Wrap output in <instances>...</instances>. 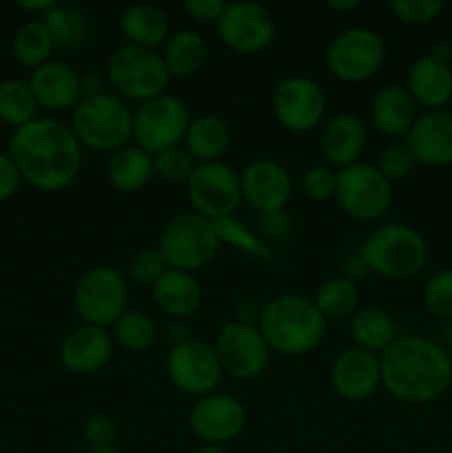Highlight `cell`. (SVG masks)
Segmentation results:
<instances>
[{
  "label": "cell",
  "mask_w": 452,
  "mask_h": 453,
  "mask_svg": "<svg viewBox=\"0 0 452 453\" xmlns=\"http://www.w3.org/2000/svg\"><path fill=\"white\" fill-rule=\"evenodd\" d=\"M7 153L22 181L43 193L69 188L82 171V146L69 124L58 118H35L16 128Z\"/></svg>",
  "instance_id": "1"
},
{
  "label": "cell",
  "mask_w": 452,
  "mask_h": 453,
  "mask_svg": "<svg viewBox=\"0 0 452 453\" xmlns=\"http://www.w3.org/2000/svg\"><path fill=\"white\" fill-rule=\"evenodd\" d=\"M379 361L381 389L406 405H428L452 388V357L428 336L399 334Z\"/></svg>",
  "instance_id": "2"
},
{
  "label": "cell",
  "mask_w": 452,
  "mask_h": 453,
  "mask_svg": "<svg viewBox=\"0 0 452 453\" xmlns=\"http://www.w3.org/2000/svg\"><path fill=\"white\" fill-rule=\"evenodd\" d=\"M257 327L270 352L292 358L313 352L322 343L326 334V319L315 308L313 299L286 292L261 305Z\"/></svg>",
  "instance_id": "3"
},
{
  "label": "cell",
  "mask_w": 452,
  "mask_h": 453,
  "mask_svg": "<svg viewBox=\"0 0 452 453\" xmlns=\"http://www.w3.org/2000/svg\"><path fill=\"white\" fill-rule=\"evenodd\" d=\"M370 274L403 281L412 279L428 264V243L424 234L408 224L390 221L368 234L359 246Z\"/></svg>",
  "instance_id": "4"
},
{
  "label": "cell",
  "mask_w": 452,
  "mask_h": 453,
  "mask_svg": "<svg viewBox=\"0 0 452 453\" xmlns=\"http://www.w3.org/2000/svg\"><path fill=\"white\" fill-rule=\"evenodd\" d=\"M69 127L82 149L113 155L133 142V109L127 100L105 91L82 97L71 111Z\"/></svg>",
  "instance_id": "5"
},
{
  "label": "cell",
  "mask_w": 452,
  "mask_h": 453,
  "mask_svg": "<svg viewBox=\"0 0 452 453\" xmlns=\"http://www.w3.org/2000/svg\"><path fill=\"white\" fill-rule=\"evenodd\" d=\"M105 75L111 93L127 102H137V104L168 93V84H171L162 53L155 49L133 47V44H122L111 53Z\"/></svg>",
  "instance_id": "6"
},
{
  "label": "cell",
  "mask_w": 452,
  "mask_h": 453,
  "mask_svg": "<svg viewBox=\"0 0 452 453\" xmlns=\"http://www.w3.org/2000/svg\"><path fill=\"white\" fill-rule=\"evenodd\" d=\"M160 255L167 261L168 270L195 274L207 268L220 252L215 224L198 212H177L162 226L158 237Z\"/></svg>",
  "instance_id": "7"
},
{
  "label": "cell",
  "mask_w": 452,
  "mask_h": 453,
  "mask_svg": "<svg viewBox=\"0 0 452 453\" xmlns=\"http://www.w3.org/2000/svg\"><path fill=\"white\" fill-rule=\"evenodd\" d=\"M388 49L384 38L368 27H348L326 47V69L344 84H362L375 78L386 65Z\"/></svg>",
  "instance_id": "8"
},
{
  "label": "cell",
  "mask_w": 452,
  "mask_h": 453,
  "mask_svg": "<svg viewBox=\"0 0 452 453\" xmlns=\"http://www.w3.org/2000/svg\"><path fill=\"white\" fill-rule=\"evenodd\" d=\"M191 119L189 106L180 96L162 93L133 109V144L151 155L180 146Z\"/></svg>",
  "instance_id": "9"
},
{
  "label": "cell",
  "mask_w": 452,
  "mask_h": 453,
  "mask_svg": "<svg viewBox=\"0 0 452 453\" xmlns=\"http://www.w3.org/2000/svg\"><path fill=\"white\" fill-rule=\"evenodd\" d=\"M127 279L113 265H93L75 283L74 308L87 326L109 330L127 312Z\"/></svg>",
  "instance_id": "10"
},
{
  "label": "cell",
  "mask_w": 452,
  "mask_h": 453,
  "mask_svg": "<svg viewBox=\"0 0 452 453\" xmlns=\"http://www.w3.org/2000/svg\"><path fill=\"white\" fill-rule=\"evenodd\" d=\"M335 199L355 221H379L393 206V184L377 171L375 164L357 162L337 171Z\"/></svg>",
  "instance_id": "11"
},
{
  "label": "cell",
  "mask_w": 452,
  "mask_h": 453,
  "mask_svg": "<svg viewBox=\"0 0 452 453\" xmlns=\"http://www.w3.org/2000/svg\"><path fill=\"white\" fill-rule=\"evenodd\" d=\"M186 197H189L191 211L198 212L204 219L220 221L226 217H235L244 202L239 173L224 159L198 164L191 180L186 181Z\"/></svg>",
  "instance_id": "12"
},
{
  "label": "cell",
  "mask_w": 452,
  "mask_h": 453,
  "mask_svg": "<svg viewBox=\"0 0 452 453\" xmlns=\"http://www.w3.org/2000/svg\"><path fill=\"white\" fill-rule=\"evenodd\" d=\"M273 115L286 131L306 135L326 122V93L308 75H288L279 80L270 97Z\"/></svg>",
  "instance_id": "13"
},
{
  "label": "cell",
  "mask_w": 452,
  "mask_h": 453,
  "mask_svg": "<svg viewBox=\"0 0 452 453\" xmlns=\"http://www.w3.org/2000/svg\"><path fill=\"white\" fill-rule=\"evenodd\" d=\"M164 372L177 392H182L184 396H193L195 401L217 392L222 379H224L213 345L195 339V336L168 349Z\"/></svg>",
  "instance_id": "14"
},
{
  "label": "cell",
  "mask_w": 452,
  "mask_h": 453,
  "mask_svg": "<svg viewBox=\"0 0 452 453\" xmlns=\"http://www.w3.org/2000/svg\"><path fill=\"white\" fill-rule=\"evenodd\" d=\"M215 29L220 42L238 56H257L266 51L277 34L273 13L253 0L226 3Z\"/></svg>",
  "instance_id": "15"
},
{
  "label": "cell",
  "mask_w": 452,
  "mask_h": 453,
  "mask_svg": "<svg viewBox=\"0 0 452 453\" xmlns=\"http://www.w3.org/2000/svg\"><path fill=\"white\" fill-rule=\"evenodd\" d=\"M213 349L224 376L235 380L260 379L270 363V348L260 327L229 321L217 332Z\"/></svg>",
  "instance_id": "16"
},
{
  "label": "cell",
  "mask_w": 452,
  "mask_h": 453,
  "mask_svg": "<svg viewBox=\"0 0 452 453\" xmlns=\"http://www.w3.org/2000/svg\"><path fill=\"white\" fill-rule=\"evenodd\" d=\"M248 423L244 403L226 392H213L195 401L189 411V425L202 445L226 447L238 441Z\"/></svg>",
  "instance_id": "17"
},
{
  "label": "cell",
  "mask_w": 452,
  "mask_h": 453,
  "mask_svg": "<svg viewBox=\"0 0 452 453\" xmlns=\"http://www.w3.org/2000/svg\"><path fill=\"white\" fill-rule=\"evenodd\" d=\"M242 199L257 212L286 211L292 197V177L279 162L269 157L253 159L239 173Z\"/></svg>",
  "instance_id": "18"
},
{
  "label": "cell",
  "mask_w": 452,
  "mask_h": 453,
  "mask_svg": "<svg viewBox=\"0 0 452 453\" xmlns=\"http://www.w3.org/2000/svg\"><path fill=\"white\" fill-rule=\"evenodd\" d=\"M332 392L350 403L366 401L381 389V361L377 354L355 345L341 349L328 372Z\"/></svg>",
  "instance_id": "19"
},
{
  "label": "cell",
  "mask_w": 452,
  "mask_h": 453,
  "mask_svg": "<svg viewBox=\"0 0 452 453\" xmlns=\"http://www.w3.org/2000/svg\"><path fill=\"white\" fill-rule=\"evenodd\" d=\"M417 164L428 168L452 166V111H425L403 137Z\"/></svg>",
  "instance_id": "20"
},
{
  "label": "cell",
  "mask_w": 452,
  "mask_h": 453,
  "mask_svg": "<svg viewBox=\"0 0 452 453\" xmlns=\"http://www.w3.org/2000/svg\"><path fill=\"white\" fill-rule=\"evenodd\" d=\"M113 349L115 343L109 330L80 323L60 341L58 357L66 372L75 376H89L109 365Z\"/></svg>",
  "instance_id": "21"
},
{
  "label": "cell",
  "mask_w": 452,
  "mask_h": 453,
  "mask_svg": "<svg viewBox=\"0 0 452 453\" xmlns=\"http://www.w3.org/2000/svg\"><path fill=\"white\" fill-rule=\"evenodd\" d=\"M368 146V128L359 115L337 113L322 124L319 133V150L323 164L335 171L348 168L362 162V155Z\"/></svg>",
  "instance_id": "22"
},
{
  "label": "cell",
  "mask_w": 452,
  "mask_h": 453,
  "mask_svg": "<svg viewBox=\"0 0 452 453\" xmlns=\"http://www.w3.org/2000/svg\"><path fill=\"white\" fill-rule=\"evenodd\" d=\"M29 87L40 109H47L51 113L74 111L84 97L80 73L74 66L60 60H49L47 65L31 71Z\"/></svg>",
  "instance_id": "23"
},
{
  "label": "cell",
  "mask_w": 452,
  "mask_h": 453,
  "mask_svg": "<svg viewBox=\"0 0 452 453\" xmlns=\"http://www.w3.org/2000/svg\"><path fill=\"white\" fill-rule=\"evenodd\" d=\"M406 91L421 111H443L452 100L450 60L428 53L417 58L406 75Z\"/></svg>",
  "instance_id": "24"
},
{
  "label": "cell",
  "mask_w": 452,
  "mask_h": 453,
  "mask_svg": "<svg viewBox=\"0 0 452 453\" xmlns=\"http://www.w3.org/2000/svg\"><path fill=\"white\" fill-rule=\"evenodd\" d=\"M419 118V106L401 84H386L372 96L370 122L381 135L403 140Z\"/></svg>",
  "instance_id": "25"
},
{
  "label": "cell",
  "mask_w": 452,
  "mask_h": 453,
  "mask_svg": "<svg viewBox=\"0 0 452 453\" xmlns=\"http://www.w3.org/2000/svg\"><path fill=\"white\" fill-rule=\"evenodd\" d=\"M155 305L168 321H186L202 303V288L195 274L182 270H167L164 277L151 288Z\"/></svg>",
  "instance_id": "26"
},
{
  "label": "cell",
  "mask_w": 452,
  "mask_h": 453,
  "mask_svg": "<svg viewBox=\"0 0 452 453\" xmlns=\"http://www.w3.org/2000/svg\"><path fill=\"white\" fill-rule=\"evenodd\" d=\"M120 31H122L127 44L142 49L164 47L171 31V18L162 7L151 3L131 4L120 16Z\"/></svg>",
  "instance_id": "27"
},
{
  "label": "cell",
  "mask_w": 452,
  "mask_h": 453,
  "mask_svg": "<svg viewBox=\"0 0 452 453\" xmlns=\"http://www.w3.org/2000/svg\"><path fill=\"white\" fill-rule=\"evenodd\" d=\"M182 146L198 164L222 162L226 150L230 149L229 122L215 113L198 115L191 119Z\"/></svg>",
  "instance_id": "28"
},
{
  "label": "cell",
  "mask_w": 452,
  "mask_h": 453,
  "mask_svg": "<svg viewBox=\"0 0 452 453\" xmlns=\"http://www.w3.org/2000/svg\"><path fill=\"white\" fill-rule=\"evenodd\" d=\"M162 60L171 80L193 78L208 60V42L199 31L177 29L162 47Z\"/></svg>",
  "instance_id": "29"
},
{
  "label": "cell",
  "mask_w": 452,
  "mask_h": 453,
  "mask_svg": "<svg viewBox=\"0 0 452 453\" xmlns=\"http://www.w3.org/2000/svg\"><path fill=\"white\" fill-rule=\"evenodd\" d=\"M348 330L355 348L366 349L377 357H381L399 336L393 314L379 305H359L357 312L350 317Z\"/></svg>",
  "instance_id": "30"
},
{
  "label": "cell",
  "mask_w": 452,
  "mask_h": 453,
  "mask_svg": "<svg viewBox=\"0 0 452 453\" xmlns=\"http://www.w3.org/2000/svg\"><path fill=\"white\" fill-rule=\"evenodd\" d=\"M40 20L47 27L56 49H62V51H78L84 44H89L93 35L91 16L74 4L56 3Z\"/></svg>",
  "instance_id": "31"
},
{
  "label": "cell",
  "mask_w": 452,
  "mask_h": 453,
  "mask_svg": "<svg viewBox=\"0 0 452 453\" xmlns=\"http://www.w3.org/2000/svg\"><path fill=\"white\" fill-rule=\"evenodd\" d=\"M106 177L120 193H137L155 177L153 155L136 144L124 146L109 157Z\"/></svg>",
  "instance_id": "32"
},
{
  "label": "cell",
  "mask_w": 452,
  "mask_h": 453,
  "mask_svg": "<svg viewBox=\"0 0 452 453\" xmlns=\"http://www.w3.org/2000/svg\"><path fill=\"white\" fill-rule=\"evenodd\" d=\"M359 301H362L359 286L357 283L348 281L346 277H341V274L323 279L313 296L315 308H317L319 314L326 319V323L344 321V319L353 317L359 310Z\"/></svg>",
  "instance_id": "33"
},
{
  "label": "cell",
  "mask_w": 452,
  "mask_h": 453,
  "mask_svg": "<svg viewBox=\"0 0 452 453\" xmlns=\"http://www.w3.org/2000/svg\"><path fill=\"white\" fill-rule=\"evenodd\" d=\"M56 49L51 35H49L47 27L43 25L40 18L25 22L20 29L16 31L12 42V53L16 62L25 69H38V66L47 65L51 60V53Z\"/></svg>",
  "instance_id": "34"
},
{
  "label": "cell",
  "mask_w": 452,
  "mask_h": 453,
  "mask_svg": "<svg viewBox=\"0 0 452 453\" xmlns=\"http://www.w3.org/2000/svg\"><path fill=\"white\" fill-rule=\"evenodd\" d=\"M38 100L31 91L29 82L18 78H7L0 82V122L13 131L38 118Z\"/></svg>",
  "instance_id": "35"
},
{
  "label": "cell",
  "mask_w": 452,
  "mask_h": 453,
  "mask_svg": "<svg viewBox=\"0 0 452 453\" xmlns=\"http://www.w3.org/2000/svg\"><path fill=\"white\" fill-rule=\"evenodd\" d=\"M111 339L118 348L127 349V352L140 354L146 352L158 341V326H155L153 317L142 310H127L113 326L109 327Z\"/></svg>",
  "instance_id": "36"
},
{
  "label": "cell",
  "mask_w": 452,
  "mask_h": 453,
  "mask_svg": "<svg viewBox=\"0 0 452 453\" xmlns=\"http://www.w3.org/2000/svg\"><path fill=\"white\" fill-rule=\"evenodd\" d=\"M213 224H215V233L222 246L233 248V250L242 252V255L251 257V259L261 261V264L275 261L273 248L255 233V228H248L238 217H226V219L213 221Z\"/></svg>",
  "instance_id": "37"
},
{
  "label": "cell",
  "mask_w": 452,
  "mask_h": 453,
  "mask_svg": "<svg viewBox=\"0 0 452 453\" xmlns=\"http://www.w3.org/2000/svg\"><path fill=\"white\" fill-rule=\"evenodd\" d=\"M195 162L193 157L189 155V150L184 146H173V149L160 150V153L153 155V171L158 180H162L164 184H184L191 180L193 175Z\"/></svg>",
  "instance_id": "38"
},
{
  "label": "cell",
  "mask_w": 452,
  "mask_h": 453,
  "mask_svg": "<svg viewBox=\"0 0 452 453\" xmlns=\"http://www.w3.org/2000/svg\"><path fill=\"white\" fill-rule=\"evenodd\" d=\"M424 305L434 319L452 321V268H439L424 286Z\"/></svg>",
  "instance_id": "39"
},
{
  "label": "cell",
  "mask_w": 452,
  "mask_h": 453,
  "mask_svg": "<svg viewBox=\"0 0 452 453\" xmlns=\"http://www.w3.org/2000/svg\"><path fill=\"white\" fill-rule=\"evenodd\" d=\"M168 270L167 261L160 255L158 248H142V250L133 252V257L127 264V274L133 283L137 286L153 288L164 273Z\"/></svg>",
  "instance_id": "40"
},
{
  "label": "cell",
  "mask_w": 452,
  "mask_h": 453,
  "mask_svg": "<svg viewBox=\"0 0 452 453\" xmlns=\"http://www.w3.org/2000/svg\"><path fill=\"white\" fill-rule=\"evenodd\" d=\"M446 9L443 0H393L390 12L399 22L410 27H424L437 20Z\"/></svg>",
  "instance_id": "41"
},
{
  "label": "cell",
  "mask_w": 452,
  "mask_h": 453,
  "mask_svg": "<svg viewBox=\"0 0 452 453\" xmlns=\"http://www.w3.org/2000/svg\"><path fill=\"white\" fill-rule=\"evenodd\" d=\"M375 166L377 171L393 184V181L406 180V177L415 171L417 162L415 157H412L410 149H408L403 142H393V144H388L381 150Z\"/></svg>",
  "instance_id": "42"
},
{
  "label": "cell",
  "mask_w": 452,
  "mask_h": 453,
  "mask_svg": "<svg viewBox=\"0 0 452 453\" xmlns=\"http://www.w3.org/2000/svg\"><path fill=\"white\" fill-rule=\"evenodd\" d=\"M337 190V171L328 164H315L306 168L301 175V193L313 202H328L335 199Z\"/></svg>",
  "instance_id": "43"
},
{
  "label": "cell",
  "mask_w": 452,
  "mask_h": 453,
  "mask_svg": "<svg viewBox=\"0 0 452 453\" xmlns=\"http://www.w3.org/2000/svg\"><path fill=\"white\" fill-rule=\"evenodd\" d=\"M255 233L269 243L270 248L275 243L288 242L292 234V219L286 211H275V212H261L257 215L255 221Z\"/></svg>",
  "instance_id": "44"
},
{
  "label": "cell",
  "mask_w": 452,
  "mask_h": 453,
  "mask_svg": "<svg viewBox=\"0 0 452 453\" xmlns=\"http://www.w3.org/2000/svg\"><path fill=\"white\" fill-rule=\"evenodd\" d=\"M115 434V420L109 414H91L82 425V436L89 449H105V447H113Z\"/></svg>",
  "instance_id": "45"
},
{
  "label": "cell",
  "mask_w": 452,
  "mask_h": 453,
  "mask_svg": "<svg viewBox=\"0 0 452 453\" xmlns=\"http://www.w3.org/2000/svg\"><path fill=\"white\" fill-rule=\"evenodd\" d=\"M182 9L189 18L202 25H217V20L224 13L226 3L224 0H184Z\"/></svg>",
  "instance_id": "46"
},
{
  "label": "cell",
  "mask_w": 452,
  "mask_h": 453,
  "mask_svg": "<svg viewBox=\"0 0 452 453\" xmlns=\"http://www.w3.org/2000/svg\"><path fill=\"white\" fill-rule=\"evenodd\" d=\"M22 177L9 153H0V203L9 202L18 193Z\"/></svg>",
  "instance_id": "47"
},
{
  "label": "cell",
  "mask_w": 452,
  "mask_h": 453,
  "mask_svg": "<svg viewBox=\"0 0 452 453\" xmlns=\"http://www.w3.org/2000/svg\"><path fill=\"white\" fill-rule=\"evenodd\" d=\"M368 274H370V270H368V265H366V261H363L359 248L357 250L348 252V255L344 257V261H341V277H346L348 281H353V283H362Z\"/></svg>",
  "instance_id": "48"
},
{
  "label": "cell",
  "mask_w": 452,
  "mask_h": 453,
  "mask_svg": "<svg viewBox=\"0 0 452 453\" xmlns=\"http://www.w3.org/2000/svg\"><path fill=\"white\" fill-rule=\"evenodd\" d=\"M261 317V305L260 301L253 299V296H244L235 303L233 308V321L246 323V326H257Z\"/></svg>",
  "instance_id": "49"
},
{
  "label": "cell",
  "mask_w": 452,
  "mask_h": 453,
  "mask_svg": "<svg viewBox=\"0 0 452 453\" xmlns=\"http://www.w3.org/2000/svg\"><path fill=\"white\" fill-rule=\"evenodd\" d=\"M82 80V96H100V93L109 91V82H106V75L100 73V71H87L84 75H80Z\"/></svg>",
  "instance_id": "50"
},
{
  "label": "cell",
  "mask_w": 452,
  "mask_h": 453,
  "mask_svg": "<svg viewBox=\"0 0 452 453\" xmlns=\"http://www.w3.org/2000/svg\"><path fill=\"white\" fill-rule=\"evenodd\" d=\"M167 336H168V341H171V348L173 345H180V343H184V341L193 339V336H191L189 326H186V321H168Z\"/></svg>",
  "instance_id": "51"
},
{
  "label": "cell",
  "mask_w": 452,
  "mask_h": 453,
  "mask_svg": "<svg viewBox=\"0 0 452 453\" xmlns=\"http://www.w3.org/2000/svg\"><path fill=\"white\" fill-rule=\"evenodd\" d=\"M53 0H20V3H18V7L20 9H25V12H31V13H35V16L38 18H43L44 13L49 12V9L53 7Z\"/></svg>",
  "instance_id": "52"
},
{
  "label": "cell",
  "mask_w": 452,
  "mask_h": 453,
  "mask_svg": "<svg viewBox=\"0 0 452 453\" xmlns=\"http://www.w3.org/2000/svg\"><path fill=\"white\" fill-rule=\"evenodd\" d=\"M326 7L331 9V12L346 13V12H355V9L362 7V0H328Z\"/></svg>",
  "instance_id": "53"
},
{
  "label": "cell",
  "mask_w": 452,
  "mask_h": 453,
  "mask_svg": "<svg viewBox=\"0 0 452 453\" xmlns=\"http://www.w3.org/2000/svg\"><path fill=\"white\" fill-rule=\"evenodd\" d=\"M443 348L448 349V354L452 357V321L446 323V327H443Z\"/></svg>",
  "instance_id": "54"
},
{
  "label": "cell",
  "mask_w": 452,
  "mask_h": 453,
  "mask_svg": "<svg viewBox=\"0 0 452 453\" xmlns=\"http://www.w3.org/2000/svg\"><path fill=\"white\" fill-rule=\"evenodd\" d=\"M193 453H229V451H226V447H220V445H199Z\"/></svg>",
  "instance_id": "55"
},
{
  "label": "cell",
  "mask_w": 452,
  "mask_h": 453,
  "mask_svg": "<svg viewBox=\"0 0 452 453\" xmlns=\"http://www.w3.org/2000/svg\"><path fill=\"white\" fill-rule=\"evenodd\" d=\"M84 453H120V451L115 449V447H105V449H89Z\"/></svg>",
  "instance_id": "56"
},
{
  "label": "cell",
  "mask_w": 452,
  "mask_h": 453,
  "mask_svg": "<svg viewBox=\"0 0 452 453\" xmlns=\"http://www.w3.org/2000/svg\"><path fill=\"white\" fill-rule=\"evenodd\" d=\"M0 453H4V451H3V449H0Z\"/></svg>",
  "instance_id": "57"
}]
</instances>
